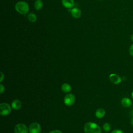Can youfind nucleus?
Instances as JSON below:
<instances>
[{
  "instance_id": "nucleus-16",
  "label": "nucleus",
  "mask_w": 133,
  "mask_h": 133,
  "mask_svg": "<svg viewBox=\"0 0 133 133\" xmlns=\"http://www.w3.org/2000/svg\"><path fill=\"white\" fill-rule=\"evenodd\" d=\"M111 125L109 123H105L103 125V128L105 131H109L111 129Z\"/></svg>"
},
{
  "instance_id": "nucleus-5",
  "label": "nucleus",
  "mask_w": 133,
  "mask_h": 133,
  "mask_svg": "<svg viewBox=\"0 0 133 133\" xmlns=\"http://www.w3.org/2000/svg\"><path fill=\"white\" fill-rule=\"evenodd\" d=\"M75 100V96L72 94H66L64 98V103L66 106H71L72 105Z\"/></svg>"
},
{
  "instance_id": "nucleus-6",
  "label": "nucleus",
  "mask_w": 133,
  "mask_h": 133,
  "mask_svg": "<svg viewBox=\"0 0 133 133\" xmlns=\"http://www.w3.org/2000/svg\"><path fill=\"white\" fill-rule=\"evenodd\" d=\"M41 130V125L37 122H34L31 124L29 128V133H40Z\"/></svg>"
},
{
  "instance_id": "nucleus-9",
  "label": "nucleus",
  "mask_w": 133,
  "mask_h": 133,
  "mask_svg": "<svg viewBox=\"0 0 133 133\" xmlns=\"http://www.w3.org/2000/svg\"><path fill=\"white\" fill-rule=\"evenodd\" d=\"M62 4L63 6L68 8H71L74 5V0H62Z\"/></svg>"
},
{
  "instance_id": "nucleus-8",
  "label": "nucleus",
  "mask_w": 133,
  "mask_h": 133,
  "mask_svg": "<svg viewBox=\"0 0 133 133\" xmlns=\"http://www.w3.org/2000/svg\"><path fill=\"white\" fill-rule=\"evenodd\" d=\"M72 16L75 18H79L81 16V10L76 7L73 8L70 10Z\"/></svg>"
},
{
  "instance_id": "nucleus-19",
  "label": "nucleus",
  "mask_w": 133,
  "mask_h": 133,
  "mask_svg": "<svg viewBox=\"0 0 133 133\" xmlns=\"http://www.w3.org/2000/svg\"><path fill=\"white\" fill-rule=\"evenodd\" d=\"M0 92L1 94H3L5 91V87L2 84H0Z\"/></svg>"
},
{
  "instance_id": "nucleus-15",
  "label": "nucleus",
  "mask_w": 133,
  "mask_h": 133,
  "mask_svg": "<svg viewBox=\"0 0 133 133\" xmlns=\"http://www.w3.org/2000/svg\"><path fill=\"white\" fill-rule=\"evenodd\" d=\"M28 19L31 22H34L37 20V17L35 14L31 12L28 15Z\"/></svg>"
},
{
  "instance_id": "nucleus-25",
  "label": "nucleus",
  "mask_w": 133,
  "mask_h": 133,
  "mask_svg": "<svg viewBox=\"0 0 133 133\" xmlns=\"http://www.w3.org/2000/svg\"><path fill=\"white\" fill-rule=\"evenodd\" d=\"M132 115H133V111L132 112Z\"/></svg>"
},
{
  "instance_id": "nucleus-10",
  "label": "nucleus",
  "mask_w": 133,
  "mask_h": 133,
  "mask_svg": "<svg viewBox=\"0 0 133 133\" xmlns=\"http://www.w3.org/2000/svg\"><path fill=\"white\" fill-rule=\"evenodd\" d=\"M121 104L124 107H129L132 104V101L127 97H124L121 100Z\"/></svg>"
},
{
  "instance_id": "nucleus-22",
  "label": "nucleus",
  "mask_w": 133,
  "mask_h": 133,
  "mask_svg": "<svg viewBox=\"0 0 133 133\" xmlns=\"http://www.w3.org/2000/svg\"><path fill=\"white\" fill-rule=\"evenodd\" d=\"M130 123L131 124L132 126H133V117H132V118L131 119V121H130Z\"/></svg>"
},
{
  "instance_id": "nucleus-7",
  "label": "nucleus",
  "mask_w": 133,
  "mask_h": 133,
  "mask_svg": "<svg viewBox=\"0 0 133 133\" xmlns=\"http://www.w3.org/2000/svg\"><path fill=\"white\" fill-rule=\"evenodd\" d=\"M110 81L113 84L117 85L122 82V78L115 73H112L109 75Z\"/></svg>"
},
{
  "instance_id": "nucleus-21",
  "label": "nucleus",
  "mask_w": 133,
  "mask_h": 133,
  "mask_svg": "<svg viewBox=\"0 0 133 133\" xmlns=\"http://www.w3.org/2000/svg\"><path fill=\"white\" fill-rule=\"evenodd\" d=\"M1 79H0V82H2V81H3V80L4 79V74L3 73V72H1Z\"/></svg>"
},
{
  "instance_id": "nucleus-1",
  "label": "nucleus",
  "mask_w": 133,
  "mask_h": 133,
  "mask_svg": "<svg viewBox=\"0 0 133 133\" xmlns=\"http://www.w3.org/2000/svg\"><path fill=\"white\" fill-rule=\"evenodd\" d=\"M85 133H101L100 127L94 122H88L86 123L84 127Z\"/></svg>"
},
{
  "instance_id": "nucleus-24",
  "label": "nucleus",
  "mask_w": 133,
  "mask_h": 133,
  "mask_svg": "<svg viewBox=\"0 0 133 133\" xmlns=\"http://www.w3.org/2000/svg\"><path fill=\"white\" fill-rule=\"evenodd\" d=\"M131 98L133 99V91L131 93Z\"/></svg>"
},
{
  "instance_id": "nucleus-14",
  "label": "nucleus",
  "mask_w": 133,
  "mask_h": 133,
  "mask_svg": "<svg viewBox=\"0 0 133 133\" xmlns=\"http://www.w3.org/2000/svg\"><path fill=\"white\" fill-rule=\"evenodd\" d=\"M34 8L36 10H41L43 6V3L42 0H36V1L34 3Z\"/></svg>"
},
{
  "instance_id": "nucleus-17",
  "label": "nucleus",
  "mask_w": 133,
  "mask_h": 133,
  "mask_svg": "<svg viewBox=\"0 0 133 133\" xmlns=\"http://www.w3.org/2000/svg\"><path fill=\"white\" fill-rule=\"evenodd\" d=\"M129 55L133 57V44H132L130 47H129Z\"/></svg>"
},
{
  "instance_id": "nucleus-18",
  "label": "nucleus",
  "mask_w": 133,
  "mask_h": 133,
  "mask_svg": "<svg viewBox=\"0 0 133 133\" xmlns=\"http://www.w3.org/2000/svg\"><path fill=\"white\" fill-rule=\"evenodd\" d=\"M111 133H124V131L121 130V129H116L113 130Z\"/></svg>"
},
{
  "instance_id": "nucleus-3",
  "label": "nucleus",
  "mask_w": 133,
  "mask_h": 133,
  "mask_svg": "<svg viewBox=\"0 0 133 133\" xmlns=\"http://www.w3.org/2000/svg\"><path fill=\"white\" fill-rule=\"evenodd\" d=\"M11 112V108L7 103H2L0 104V114L2 116L9 115Z\"/></svg>"
},
{
  "instance_id": "nucleus-2",
  "label": "nucleus",
  "mask_w": 133,
  "mask_h": 133,
  "mask_svg": "<svg viewBox=\"0 0 133 133\" xmlns=\"http://www.w3.org/2000/svg\"><path fill=\"white\" fill-rule=\"evenodd\" d=\"M16 10L20 14L25 15L29 10V6L28 4L24 1H19L15 5Z\"/></svg>"
},
{
  "instance_id": "nucleus-13",
  "label": "nucleus",
  "mask_w": 133,
  "mask_h": 133,
  "mask_svg": "<svg viewBox=\"0 0 133 133\" xmlns=\"http://www.w3.org/2000/svg\"><path fill=\"white\" fill-rule=\"evenodd\" d=\"M61 89L63 92L68 93V92H70L71 91L72 87L70 84L68 83H64L61 85Z\"/></svg>"
},
{
  "instance_id": "nucleus-12",
  "label": "nucleus",
  "mask_w": 133,
  "mask_h": 133,
  "mask_svg": "<svg viewBox=\"0 0 133 133\" xmlns=\"http://www.w3.org/2000/svg\"><path fill=\"white\" fill-rule=\"evenodd\" d=\"M105 111L102 108H99L98 109L95 113L96 116L98 118H101L105 116Z\"/></svg>"
},
{
  "instance_id": "nucleus-26",
  "label": "nucleus",
  "mask_w": 133,
  "mask_h": 133,
  "mask_svg": "<svg viewBox=\"0 0 133 133\" xmlns=\"http://www.w3.org/2000/svg\"></svg>"
},
{
  "instance_id": "nucleus-23",
  "label": "nucleus",
  "mask_w": 133,
  "mask_h": 133,
  "mask_svg": "<svg viewBox=\"0 0 133 133\" xmlns=\"http://www.w3.org/2000/svg\"><path fill=\"white\" fill-rule=\"evenodd\" d=\"M130 39H131V41L133 42V34H132L130 36Z\"/></svg>"
},
{
  "instance_id": "nucleus-4",
  "label": "nucleus",
  "mask_w": 133,
  "mask_h": 133,
  "mask_svg": "<svg viewBox=\"0 0 133 133\" xmlns=\"http://www.w3.org/2000/svg\"><path fill=\"white\" fill-rule=\"evenodd\" d=\"M15 133H28L29 129L24 124H18L14 127Z\"/></svg>"
},
{
  "instance_id": "nucleus-11",
  "label": "nucleus",
  "mask_w": 133,
  "mask_h": 133,
  "mask_svg": "<svg viewBox=\"0 0 133 133\" xmlns=\"http://www.w3.org/2000/svg\"><path fill=\"white\" fill-rule=\"evenodd\" d=\"M22 105L21 101L18 99L14 100L11 103V107L14 110H19Z\"/></svg>"
},
{
  "instance_id": "nucleus-20",
  "label": "nucleus",
  "mask_w": 133,
  "mask_h": 133,
  "mask_svg": "<svg viewBox=\"0 0 133 133\" xmlns=\"http://www.w3.org/2000/svg\"><path fill=\"white\" fill-rule=\"evenodd\" d=\"M49 133H62V132L59 130H54L51 131Z\"/></svg>"
}]
</instances>
